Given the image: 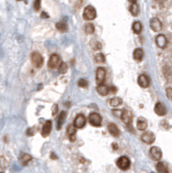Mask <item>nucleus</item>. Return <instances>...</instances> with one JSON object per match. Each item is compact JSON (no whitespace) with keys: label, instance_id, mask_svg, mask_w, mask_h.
<instances>
[{"label":"nucleus","instance_id":"nucleus-35","mask_svg":"<svg viewBox=\"0 0 172 173\" xmlns=\"http://www.w3.org/2000/svg\"><path fill=\"white\" fill-rule=\"evenodd\" d=\"M57 111H58V106H57L56 104H54V105L53 106V108H52V114H53V115H55L56 112H57Z\"/></svg>","mask_w":172,"mask_h":173},{"label":"nucleus","instance_id":"nucleus-18","mask_svg":"<svg viewBox=\"0 0 172 173\" xmlns=\"http://www.w3.org/2000/svg\"><path fill=\"white\" fill-rule=\"evenodd\" d=\"M97 91L100 94L105 96V95H107L108 93H109V88L107 86L104 85V84H101V85H98L97 86Z\"/></svg>","mask_w":172,"mask_h":173},{"label":"nucleus","instance_id":"nucleus-26","mask_svg":"<svg viewBox=\"0 0 172 173\" xmlns=\"http://www.w3.org/2000/svg\"><path fill=\"white\" fill-rule=\"evenodd\" d=\"M56 28L57 30H59L60 31H68V25L64 23V22H59L56 23Z\"/></svg>","mask_w":172,"mask_h":173},{"label":"nucleus","instance_id":"nucleus-14","mask_svg":"<svg viewBox=\"0 0 172 173\" xmlns=\"http://www.w3.org/2000/svg\"><path fill=\"white\" fill-rule=\"evenodd\" d=\"M156 43L159 48L163 49L167 45V39L163 35H158L156 38Z\"/></svg>","mask_w":172,"mask_h":173},{"label":"nucleus","instance_id":"nucleus-37","mask_svg":"<svg viewBox=\"0 0 172 173\" xmlns=\"http://www.w3.org/2000/svg\"><path fill=\"white\" fill-rule=\"evenodd\" d=\"M42 17H48V15H46V13H45V12H44V13L43 12V13H42Z\"/></svg>","mask_w":172,"mask_h":173},{"label":"nucleus","instance_id":"nucleus-24","mask_svg":"<svg viewBox=\"0 0 172 173\" xmlns=\"http://www.w3.org/2000/svg\"><path fill=\"white\" fill-rule=\"evenodd\" d=\"M31 160V156L29 154H26V153L23 154V156L20 158V162L23 165H26Z\"/></svg>","mask_w":172,"mask_h":173},{"label":"nucleus","instance_id":"nucleus-23","mask_svg":"<svg viewBox=\"0 0 172 173\" xmlns=\"http://www.w3.org/2000/svg\"><path fill=\"white\" fill-rule=\"evenodd\" d=\"M157 170L158 173H169L167 166L163 163H161V162L157 163Z\"/></svg>","mask_w":172,"mask_h":173},{"label":"nucleus","instance_id":"nucleus-34","mask_svg":"<svg viewBox=\"0 0 172 173\" xmlns=\"http://www.w3.org/2000/svg\"><path fill=\"white\" fill-rule=\"evenodd\" d=\"M94 49H101V44L99 42H95L94 44H93Z\"/></svg>","mask_w":172,"mask_h":173},{"label":"nucleus","instance_id":"nucleus-8","mask_svg":"<svg viewBox=\"0 0 172 173\" xmlns=\"http://www.w3.org/2000/svg\"><path fill=\"white\" fill-rule=\"evenodd\" d=\"M141 139L146 144H152L155 141V135L151 132H145L141 136Z\"/></svg>","mask_w":172,"mask_h":173},{"label":"nucleus","instance_id":"nucleus-33","mask_svg":"<svg viewBox=\"0 0 172 173\" xmlns=\"http://www.w3.org/2000/svg\"><path fill=\"white\" fill-rule=\"evenodd\" d=\"M40 7H41V1L40 0H37V1H36L34 3V8L36 11H38L40 9Z\"/></svg>","mask_w":172,"mask_h":173},{"label":"nucleus","instance_id":"nucleus-4","mask_svg":"<svg viewBox=\"0 0 172 173\" xmlns=\"http://www.w3.org/2000/svg\"><path fill=\"white\" fill-rule=\"evenodd\" d=\"M61 58L58 55H51V57L48 60V66L50 69H55L57 67H59L61 65Z\"/></svg>","mask_w":172,"mask_h":173},{"label":"nucleus","instance_id":"nucleus-22","mask_svg":"<svg viewBox=\"0 0 172 173\" xmlns=\"http://www.w3.org/2000/svg\"><path fill=\"white\" fill-rule=\"evenodd\" d=\"M130 11L133 16H137L138 14L139 9H138V5L137 4V2H131V5H130Z\"/></svg>","mask_w":172,"mask_h":173},{"label":"nucleus","instance_id":"nucleus-29","mask_svg":"<svg viewBox=\"0 0 172 173\" xmlns=\"http://www.w3.org/2000/svg\"><path fill=\"white\" fill-rule=\"evenodd\" d=\"M85 31L88 34H93L94 32V26L92 23H87L85 25Z\"/></svg>","mask_w":172,"mask_h":173},{"label":"nucleus","instance_id":"nucleus-38","mask_svg":"<svg viewBox=\"0 0 172 173\" xmlns=\"http://www.w3.org/2000/svg\"><path fill=\"white\" fill-rule=\"evenodd\" d=\"M52 158H56V157L54 156V153H52Z\"/></svg>","mask_w":172,"mask_h":173},{"label":"nucleus","instance_id":"nucleus-5","mask_svg":"<svg viewBox=\"0 0 172 173\" xmlns=\"http://www.w3.org/2000/svg\"><path fill=\"white\" fill-rule=\"evenodd\" d=\"M102 119L100 115H99L96 112H93L89 115V122L92 126H100L101 124Z\"/></svg>","mask_w":172,"mask_h":173},{"label":"nucleus","instance_id":"nucleus-19","mask_svg":"<svg viewBox=\"0 0 172 173\" xmlns=\"http://www.w3.org/2000/svg\"><path fill=\"white\" fill-rule=\"evenodd\" d=\"M143 57H144V51H143L142 49H136L133 52V58L137 61V62H140Z\"/></svg>","mask_w":172,"mask_h":173},{"label":"nucleus","instance_id":"nucleus-31","mask_svg":"<svg viewBox=\"0 0 172 173\" xmlns=\"http://www.w3.org/2000/svg\"><path fill=\"white\" fill-rule=\"evenodd\" d=\"M88 81L87 80H85V79H80V80H79V81H78V86H81V88H85V86H88Z\"/></svg>","mask_w":172,"mask_h":173},{"label":"nucleus","instance_id":"nucleus-27","mask_svg":"<svg viewBox=\"0 0 172 173\" xmlns=\"http://www.w3.org/2000/svg\"><path fill=\"white\" fill-rule=\"evenodd\" d=\"M122 104V100L119 97H114L110 100V105L112 106H118Z\"/></svg>","mask_w":172,"mask_h":173},{"label":"nucleus","instance_id":"nucleus-16","mask_svg":"<svg viewBox=\"0 0 172 173\" xmlns=\"http://www.w3.org/2000/svg\"><path fill=\"white\" fill-rule=\"evenodd\" d=\"M137 127L140 131H145L147 128V121H146V120L144 119V118H142V117L138 118L137 122Z\"/></svg>","mask_w":172,"mask_h":173},{"label":"nucleus","instance_id":"nucleus-21","mask_svg":"<svg viewBox=\"0 0 172 173\" xmlns=\"http://www.w3.org/2000/svg\"><path fill=\"white\" fill-rule=\"evenodd\" d=\"M65 118H66V112L63 111L60 113L59 118H58V120H57V129L58 130H60L62 128V126L65 120Z\"/></svg>","mask_w":172,"mask_h":173},{"label":"nucleus","instance_id":"nucleus-32","mask_svg":"<svg viewBox=\"0 0 172 173\" xmlns=\"http://www.w3.org/2000/svg\"><path fill=\"white\" fill-rule=\"evenodd\" d=\"M166 95H167V97H168V99L169 100H172V88H167V90H166Z\"/></svg>","mask_w":172,"mask_h":173},{"label":"nucleus","instance_id":"nucleus-7","mask_svg":"<svg viewBox=\"0 0 172 173\" xmlns=\"http://www.w3.org/2000/svg\"><path fill=\"white\" fill-rule=\"evenodd\" d=\"M121 120L126 125H131L132 120V113L129 110H124L121 112Z\"/></svg>","mask_w":172,"mask_h":173},{"label":"nucleus","instance_id":"nucleus-20","mask_svg":"<svg viewBox=\"0 0 172 173\" xmlns=\"http://www.w3.org/2000/svg\"><path fill=\"white\" fill-rule=\"evenodd\" d=\"M67 132H68V136H69L70 140H71V141H74L75 138H76V136H75V134H76V128L74 127V125L69 126L68 127Z\"/></svg>","mask_w":172,"mask_h":173},{"label":"nucleus","instance_id":"nucleus-12","mask_svg":"<svg viewBox=\"0 0 172 173\" xmlns=\"http://www.w3.org/2000/svg\"><path fill=\"white\" fill-rule=\"evenodd\" d=\"M137 83L142 88H148L150 86V79L147 75H142L137 79Z\"/></svg>","mask_w":172,"mask_h":173},{"label":"nucleus","instance_id":"nucleus-1","mask_svg":"<svg viewBox=\"0 0 172 173\" xmlns=\"http://www.w3.org/2000/svg\"><path fill=\"white\" fill-rule=\"evenodd\" d=\"M31 63L32 64L36 67V68H41L43 64V56L37 53V52H34L31 54Z\"/></svg>","mask_w":172,"mask_h":173},{"label":"nucleus","instance_id":"nucleus-6","mask_svg":"<svg viewBox=\"0 0 172 173\" xmlns=\"http://www.w3.org/2000/svg\"><path fill=\"white\" fill-rule=\"evenodd\" d=\"M106 69L104 68H98L96 71V81L98 85L103 84L105 79H106Z\"/></svg>","mask_w":172,"mask_h":173},{"label":"nucleus","instance_id":"nucleus-28","mask_svg":"<svg viewBox=\"0 0 172 173\" xmlns=\"http://www.w3.org/2000/svg\"><path fill=\"white\" fill-rule=\"evenodd\" d=\"M94 60L96 63H104L106 62V58H105V55L101 53L100 54H97L94 57Z\"/></svg>","mask_w":172,"mask_h":173},{"label":"nucleus","instance_id":"nucleus-17","mask_svg":"<svg viewBox=\"0 0 172 173\" xmlns=\"http://www.w3.org/2000/svg\"><path fill=\"white\" fill-rule=\"evenodd\" d=\"M108 131L114 137H119L120 136V130H119L118 126L115 124H113V123L109 124V126H108Z\"/></svg>","mask_w":172,"mask_h":173},{"label":"nucleus","instance_id":"nucleus-3","mask_svg":"<svg viewBox=\"0 0 172 173\" xmlns=\"http://www.w3.org/2000/svg\"><path fill=\"white\" fill-rule=\"evenodd\" d=\"M117 165L120 169L123 170H126L129 169L130 165H131V161L127 157H121L118 159L117 161Z\"/></svg>","mask_w":172,"mask_h":173},{"label":"nucleus","instance_id":"nucleus-15","mask_svg":"<svg viewBox=\"0 0 172 173\" xmlns=\"http://www.w3.org/2000/svg\"><path fill=\"white\" fill-rule=\"evenodd\" d=\"M51 128H52V123H51V121L50 120L46 121V123L43 125V130H42V135L43 137L48 136V134L51 132Z\"/></svg>","mask_w":172,"mask_h":173},{"label":"nucleus","instance_id":"nucleus-9","mask_svg":"<svg viewBox=\"0 0 172 173\" xmlns=\"http://www.w3.org/2000/svg\"><path fill=\"white\" fill-rule=\"evenodd\" d=\"M86 125V118L83 114H78L74 121V126L75 128H82Z\"/></svg>","mask_w":172,"mask_h":173},{"label":"nucleus","instance_id":"nucleus-36","mask_svg":"<svg viewBox=\"0 0 172 173\" xmlns=\"http://www.w3.org/2000/svg\"><path fill=\"white\" fill-rule=\"evenodd\" d=\"M109 90H111V91H112V92H113V93H116V92H117V88H116L114 86H112L111 88H109Z\"/></svg>","mask_w":172,"mask_h":173},{"label":"nucleus","instance_id":"nucleus-30","mask_svg":"<svg viewBox=\"0 0 172 173\" xmlns=\"http://www.w3.org/2000/svg\"><path fill=\"white\" fill-rule=\"evenodd\" d=\"M68 71V65L65 63H62L59 66V72L61 74H65Z\"/></svg>","mask_w":172,"mask_h":173},{"label":"nucleus","instance_id":"nucleus-11","mask_svg":"<svg viewBox=\"0 0 172 173\" xmlns=\"http://www.w3.org/2000/svg\"><path fill=\"white\" fill-rule=\"evenodd\" d=\"M150 26L151 28V30L156 32L160 31L162 30V23L157 18H152L150 22Z\"/></svg>","mask_w":172,"mask_h":173},{"label":"nucleus","instance_id":"nucleus-10","mask_svg":"<svg viewBox=\"0 0 172 173\" xmlns=\"http://www.w3.org/2000/svg\"><path fill=\"white\" fill-rule=\"evenodd\" d=\"M150 155L154 160H159L162 158V151L159 147L153 146L150 150Z\"/></svg>","mask_w":172,"mask_h":173},{"label":"nucleus","instance_id":"nucleus-2","mask_svg":"<svg viewBox=\"0 0 172 173\" xmlns=\"http://www.w3.org/2000/svg\"><path fill=\"white\" fill-rule=\"evenodd\" d=\"M83 17H84L85 19H87V20L94 19L96 17V11H95V9L91 5H88V7H86L85 11H84Z\"/></svg>","mask_w":172,"mask_h":173},{"label":"nucleus","instance_id":"nucleus-13","mask_svg":"<svg viewBox=\"0 0 172 173\" xmlns=\"http://www.w3.org/2000/svg\"><path fill=\"white\" fill-rule=\"evenodd\" d=\"M155 112L157 115H159V116H163V115H165L167 111H166L164 105L160 102L157 103V105L155 106Z\"/></svg>","mask_w":172,"mask_h":173},{"label":"nucleus","instance_id":"nucleus-25","mask_svg":"<svg viewBox=\"0 0 172 173\" xmlns=\"http://www.w3.org/2000/svg\"><path fill=\"white\" fill-rule=\"evenodd\" d=\"M132 31L136 34H139L142 31V24L140 22H135L132 24Z\"/></svg>","mask_w":172,"mask_h":173}]
</instances>
